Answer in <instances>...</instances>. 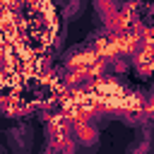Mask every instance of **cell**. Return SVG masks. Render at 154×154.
Returning <instances> with one entry per match:
<instances>
[{
    "instance_id": "cell-1",
    "label": "cell",
    "mask_w": 154,
    "mask_h": 154,
    "mask_svg": "<svg viewBox=\"0 0 154 154\" xmlns=\"http://www.w3.org/2000/svg\"><path fill=\"white\" fill-rule=\"evenodd\" d=\"M70 137L75 140V144L87 147V149L99 144V130L89 120H70Z\"/></svg>"
},
{
    "instance_id": "cell-2",
    "label": "cell",
    "mask_w": 154,
    "mask_h": 154,
    "mask_svg": "<svg viewBox=\"0 0 154 154\" xmlns=\"http://www.w3.org/2000/svg\"><path fill=\"white\" fill-rule=\"evenodd\" d=\"M31 132H34V130H31L29 125H19V128L10 130L7 142H10L12 152H17V154H26V152L34 147V135H31Z\"/></svg>"
},
{
    "instance_id": "cell-3",
    "label": "cell",
    "mask_w": 154,
    "mask_h": 154,
    "mask_svg": "<svg viewBox=\"0 0 154 154\" xmlns=\"http://www.w3.org/2000/svg\"><path fill=\"white\" fill-rule=\"evenodd\" d=\"M79 12H82V2H79V0H77V2H70V5L63 7V14H65L67 19H70L72 14H79Z\"/></svg>"
}]
</instances>
